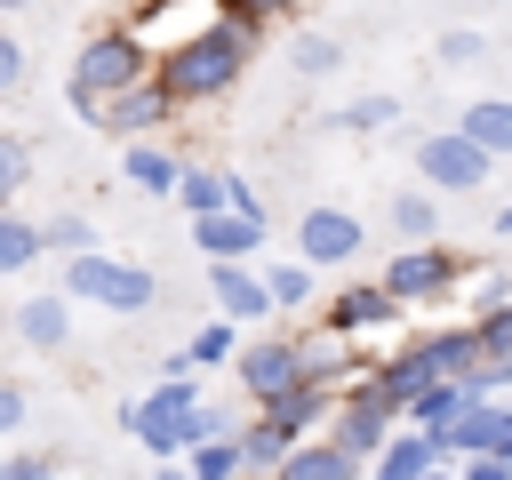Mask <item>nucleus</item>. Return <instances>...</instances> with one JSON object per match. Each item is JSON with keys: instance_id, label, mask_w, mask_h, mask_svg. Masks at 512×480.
<instances>
[{"instance_id": "2eb2a0df", "label": "nucleus", "mask_w": 512, "mask_h": 480, "mask_svg": "<svg viewBox=\"0 0 512 480\" xmlns=\"http://www.w3.org/2000/svg\"><path fill=\"white\" fill-rule=\"evenodd\" d=\"M440 464H456L432 432H416V424H400L384 448H376V464H368V480H424V472H440Z\"/></svg>"}, {"instance_id": "423d86ee", "label": "nucleus", "mask_w": 512, "mask_h": 480, "mask_svg": "<svg viewBox=\"0 0 512 480\" xmlns=\"http://www.w3.org/2000/svg\"><path fill=\"white\" fill-rule=\"evenodd\" d=\"M400 424H408V416H400V408H392V400H384V392H376V384L360 376L352 392H336V416H328V440H336V448H344L352 464H376V448H384V440H392Z\"/></svg>"}, {"instance_id": "39448f33", "label": "nucleus", "mask_w": 512, "mask_h": 480, "mask_svg": "<svg viewBox=\"0 0 512 480\" xmlns=\"http://www.w3.org/2000/svg\"><path fill=\"white\" fill-rule=\"evenodd\" d=\"M232 384H240L248 408L280 400L288 384H304V336H272V328L240 336V352H232Z\"/></svg>"}, {"instance_id": "c03bdc74", "label": "nucleus", "mask_w": 512, "mask_h": 480, "mask_svg": "<svg viewBox=\"0 0 512 480\" xmlns=\"http://www.w3.org/2000/svg\"><path fill=\"white\" fill-rule=\"evenodd\" d=\"M24 8H40V0H0V24H8V16H24Z\"/></svg>"}, {"instance_id": "79ce46f5", "label": "nucleus", "mask_w": 512, "mask_h": 480, "mask_svg": "<svg viewBox=\"0 0 512 480\" xmlns=\"http://www.w3.org/2000/svg\"><path fill=\"white\" fill-rule=\"evenodd\" d=\"M152 480H192V472H184V456H168V464H160Z\"/></svg>"}, {"instance_id": "bb28decb", "label": "nucleus", "mask_w": 512, "mask_h": 480, "mask_svg": "<svg viewBox=\"0 0 512 480\" xmlns=\"http://www.w3.org/2000/svg\"><path fill=\"white\" fill-rule=\"evenodd\" d=\"M176 200H184V216H216V208H232V168H192V160H184Z\"/></svg>"}, {"instance_id": "5701e85b", "label": "nucleus", "mask_w": 512, "mask_h": 480, "mask_svg": "<svg viewBox=\"0 0 512 480\" xmlns=\"http://www.w3.org/2000/svg\"><path fill=\"white\" fill-rule=\"evenodd\" d=\"M424 360H432V376H480V368H488L472 320H456V328H424Z\"/></svg>"}, {"instance_id": "58836bf2", "label": "nucleus", "mask_w": 512, "mask_h": 480, "mask_svg": "<svg viewBox=\"0 0 512 480\" xmlns=\"http://www.w3.org/2000/svg\"><path fill=\"white\" fill-rule=\"evenodd\" d=\"M24 416H32L24 384H8V376H0V440H8V432H24Z\"/></svg>"}, {"instance_id": "f257e3e1", "label": "nucleus", "mask_w": 512, "mask_h": 480, "mask_svg": "<svg viewBox=\"0 0 512 480\" xmlns=\"http://www.w3.org/2000/svg\"><path fill=\"white\" fill-rule=\"evenodd\" d=\"M256 48H264V24H256V16H240L232 0H216V16H208V24H192V32H176V40L152 56V72H160V88L192 112V104L232 96Z\"/></svg>"}, {"instance_id": "c85d7f7f", "label": "nucleus", "mask_w": 512, "mask_h": 480, "mask_svg": "<svg viewBox=\"0 0 512 480\" xmlns=\"http://www.w3.org/2000/svg\"><path fill=\"white\" fill-rule=\"evenodd\" d=\"M40 240H48V256H88V248H104V232H96L80 208H56V216L40 224Z\"/></svg>"}, {"instance_id": "4be33fe9", "label": "nucleus", "mask_w": 512, "mask_h": 480, "mask_svg": "<svg viewBox=\"0 0 512 480\" xmlns=\"http://www.w3.org/2000/svg\"><path fill=\"white\" fill-rule=\"evenodd\" d=\"M120 264H128V256H112V248H88V256H64V296H72V304H104V312H112V288H120Z\"/></svg>"}, {"instance_id": "a211bd4d", "label": "nucleus", "mask_w": 512, "mask_h": 480, "mask_svg": "<svg viewBox=\"0 0 512 480\" xmlns=\"http://www.w3.org/2000/svg\"><path fill=\"white\" fill-rule=\"evenodd\" d=\"M480 400H488V392H480V384H472V376H440V384H424V392H416V400H408V424H416V432H432V440H440V432H448V424H456V416H464V408H480Z\"/></svg>"}, {"instance_id": "de8ad7c7", "label": "nucleus", "mask_w": 512, "mask_h": 480, "mask_svg": "<svg viewBox=\"0 0 512 480\" xmlns=\"http://www.w3.org/2000/svg\"><path fill=\"white\" fill-rule=\"evenodd\" d=\"M152 8H168V0H152Z\"/></svg>"}, {"instance_id": "dca6fc26", "label": "nucleus", "mask_w": 512, "mask_h": 480, "mask_svg": "<svg viewBox=\"0 0 512 480\" xmlns=\"http://www.w3.org/2000/svg\"><path fill=\"white\" fill-rule=\"evenodd\" d=\"M120 176H128V192H144V200H176L184 160H176L160 136H144V144H120Z\"/></svg>"}, {"instance_id": "c756f323", "label": "nucleus", "mask_w": 512, "mask_h": 480, "mask_svg": "<svg viewBox=\"0 0 512 480\" xmlns=\"http://www.w3.org/2000/svg\"><path fill=\"white\" fill-rule=\"evenodd\" d=\"M152 304H160V272H152V264H120V288H112V312H120V320H144Z\"/></svg>"}, {"instance_id": "ea45409f", "label": "nucleus", "mask_w": 512, "mask_h": 480, "mask_svg": "<svg viewBox=\"0 0 512 480\" xmlns=\"http://www.w3.org/2000/svg\"><path fill=\"white\" fill-rule=\"evenodd\" d=\"M456 480H512V456H456Z\"/></svg>"}, {"instance_id": "4468645a", "label": "nucleus", "mask_w": 512, "mask_h": 480, "mask_svg": "<svg viewBox=\"0 0 512 480\" xmlns=\"http://www.w3.org/2000/svg\"><path fill=\"white\" fill-rule=\"evenodd\" d=\"M8 328H16V344H24V352H64V344H72V296H64V288L24 296V304L8 312Z\"/></svg>"}, {"instance_id": "ddd939ff", "label": "nucleus", "mask_w": 512, "mask_h": 480, "mask_svg": "<svg viewBox=\"0 0 512 480\" xmlns=\"http://www.w3.org/2000/svg\"><path fill=\"white\" fill-rule=\"evenodd\" d=\"M248 416H256V424H272L280 440H312V432H328V416H336V392L304 376V384H288L280 400H264V408H248Z\"/></svg>"}, {"instance_id": "9d476101", "label": "nucleus", "mask_w": 512, "mask_h": 480, "mask_svg": "<svg viewBox=\"0 0 512 480\" xmlns=\"http://www.w3.org/2000/svg\"><path fill=\"white\" fill-rule=\"evenodd\" d=\"M392 320H400V304L384 296V280H352V288H336V296L320 304V328L344 336V344H360V336H392Z\"/></svg>"}, {"instance_id": "7ed1b4c3", "label": "nucleus", "mask_w": 512, "mask_h": 480, "mask_svg": "<svg viewBox=\"0 0 512 480\" xmlns=\"http://www.w3.org/2000/svg\"><path fill=\"white\" fill-rule=\"evenodd\" d=\"M208 392H200V376H152L128 408H120V432L152 456V464H168V456H184V424H192V408H200Z\"/></svg>"}, {"instance_id": "6ab92c4d", "label": "nucleus", "mask_w": 512, "mask_h": 480, "mask_svg": "<svg viewBox=\"0 0 512 480\" xmlns=\"http://www.w3.org/2000/svg\"><path fill=\"white\" fill-rule=\"evenodd\" d=\"M504 416H512V400H480L440 432V448L448 456H504Z\"/></svg>"}, {"instance_id": "412c9836", "label": "nucleus", "mask_w": 512, "mask_h": 480, "mask_svg": "<svg viewBox=\"0 0 512 480\" xmlns=\"http://www.w3.org/2000/svg\"><path fill=\"white\" fill-rule=\"evenodd\" d=\"M384 224H392V240H400V248H416V240H440V192H424V184H400V192H384Z\"/></svg>"}, {"instance_id": "6e6552de", "label": "nucleus", "mask_w": 512, "mask_h": 480, "mask_svg": "<svg viewBox=\"0 0 512 480\" xmlns=\"http://www.w3.org/2000/svg\"><path fill=\"white\" fill-rule=\"evenodd\" d=\"M176 112H184V104L160 88V72H144V80H136V88H120V96H112V104H104L88 128H104L112 144H144V136H160Z\"/></svg>"}, {"instance_id": "f03ea898", "label": "nucleus", "mask_w": 512, "mask_h": 480, "mask_svg": "<svg viewBox=\"0 0 512 480\" xmlns=\"http://www.w3.org/2000/svg\"><path fill=\"white\" fill-rule=\"evenodd\" d=\"M152 40L136 32V24H96L80 48H72V72H64V104L80 112V120H96L120 88H136L144 72H152Z\"/></svg>"}, {"instance_id": "393cba45", "label": "nucleus", "mask_w": 512, "mask_h": 480, "mask_svg": "<svg viewBox=\"0 0 512 480\" xmlns=\"http://www.w3.org/2000/svg\"><path fill=\"white\" fill-rule=\"evenodd\" d=\"M392 120H400V96H352V104L320 112V128H336V136H384Z\"/></svg>"}, {"instance_id": "2f4dec72", "label": "nucleus", "mask_w": 512, "mask_h": 480, "mask_svg": "<svg viewBox=\"0 0 512 480\" xmlns=\"http://www.w3.org/2000/svg\"><path fill=\"white\" fill-rule=\"evenodd\" d=\"M184 472H192V480H248V472H240V440H200V448H184Z\"/></svg>"}, {"instance_id": "c9c22d12", "label": "nucleus", "mask_w": 512, "mask_h": 480, "mask_svg": "<svg viewBox=\"0 0 512 480\" xmlns=\"http://www.w3.org/2000/svg\"><path fill=\"white\" fill-rule=\"evenodd\" d=\"M432 56H440V64H480V56H488V32H472V24H448V32L432 40Z\"/></svg>"}, {"instance_id": "37998d69", "label": "nucleus", "mask_w": 512, "mask_h": 480, "mask_svg": "<svg viewBox=\"0 0 512 480\" xmlns=\"http://www.w3.org/2000/svg\"><path fill=\"white\" fill-rule=\"evenodd\" d=\"M496 240H512V200H504V208H496Z\"/></svg>"}, {"instance_id": "cd10ccee", "label": "nucleus", "mask_w": 512, "mask_h": 480, "mask_svg": "<svg viewBox=\"0 0 512 480\" xmlns=\"http://www.w3.org/2000/svg\"><path fill=\"white\" fill-rule=\"evenodd\" d=\"M256 264H264V256H256ZM264 288H272V304H280V312H296V304H312L320 272H312L304 256H272V264H264Z\"/></svg>"}, {"instance_id": "f704fd0d", "label": "nucleus", "mask_w": 512, "mask_h": 480, "mask_svg": "<svg viewBox=\"0 0 512 480\" xmlns=\"http://www.w3.org/2000/svg\"><path fill=\"white\" fill-rule=\"evenodd\" d=\"M472 328H480V352H488V368H504V376H512V304L480 312Z\"/></svg>"}, {"instance_id": "e433bc0d", "label": "nucleus", "mask_w": 512, "mask_h": 480, "mask_svg": "<svg viewBox=\"0 0 512 480\" xmlns=\"http://www.w3.org/2000/svg\"><path fill=\"white\" fill-rule=\"evenodd\" d=\"M0 480H64L48 448H0Z\"/></svg>"}, {"instance_id": "f3484780", "label": "nucleus", "mask_w": 512, "mask_h": 480, "mask_svg": "<svg viewBox=\"0 0 512 480\" xmlns=\"http://www.w3.org/2000/svg\"><path fill=\"white\" fill-rule=\"evenodd\" d=\"M368 384H376V392H384V400H392V408L408 416V400H416L424 384H440V376H432V360H424V336H408V344H392V352H384V360L368 368Z\"/></svg>"}, {"instance_id": "a878e982", "label": "nucleus", "mask_w": 512, "mask_h": 480, "mask_svg": "<svg viewBox=\"0 0 512 480\" xmlns=\"http://www.w3.org/2000/svg\"><path fill=\"white\" fill-rule=\"evenodd\" d=\"M48 256V240H40V224L32 216H16V208H0V280H16V272H32Z\"/></svg>"}, {"instance_id": "4c0bfd02", "label": "nucleus", "mask_w": 512, "mask_h": 480, "mask_svg": "<svg viewBox=\"0 0 512 480\" xmlns=\"http://www.w3.org/2000/svg\"><path fill=\"white\" fill-rule=\"evenodd\" d=\"M24 80H32V48H24V40H16L8 24H0V104H8V96H16Z\"/></svg>"}, {"instance_id": "b1692460", "label": "nucleus", "mask_w": 512, "mask_h": 480, "mask_svg": "<svg viewBox=\"0 0 512 480\" xmlns=\"http://www.w3.org/2000/svg\"><path fill=\"white\" fill-rule=\"evenodd\" d=\"M456 128H464L488 160H512V96H480V104H464Z\"/></svg>"}, {"instance_id": "473e14b6", "label": "nucleus", "mask_w": 512, "mask_h": 480, "mask_svg": "<svg viewBox=\"0 0 512 480\" xmlns=\"http://www.w3.org/2000/svg\"><path fill=\"white\" fill-rule=\"evenodd\" d=\"M288 64H296L304 80H328V72L344 64V48H336L328 32H296V40H288Z\"/></svg>"}, {"instance_id": "7c9ffc66", "label": "nucleus", "mask_w": 512, "mask_h": 480, "mask_svg": "<svg viewBox=\"0 0 512 480\" xmlns=\"http://www.w3.org/2000/svg\"><path fill=\"white\" fill-rule=\"evenodd\" d=\"M184 352H192V368H232V352H240V328L216 312V320H200V328H192V344H184Z\"/></svg>"}, {"instance_id": "a18cd8bd", "label": "nucleus", "mask_w": 512, "mask_h": 480, "mask_svg": "<svg viewBox=\"0 0 512 480\" xmlns=\"http://www.w3.org/2000/svg\"><path fill=\"white\" fill-rule=\"evenodd\" d=\"M424 480H456V464H440V472H424Z\"/></svg>"}, {"instance_id": "0eeeda50", "label": "nucleus", "mask_w": 512, "mask_h": 480, "mask_svg": "<svg viewBox=\"0 0 512 480\" xmlns=\"http://www.w3.org/2000/svg\"><path fill=\"white\" fill-rule=\"evenodd\" d=\"M488 168H496V160H488L464 128H424V136H416V176H424V192H480Z\"/></svg>"}, {"instance_id": "aec40b11", "label": "nucleus", "mask_w": 512, "mask_h": 480, "mask_svg": "<svg viewBox=\"0 0 512 480\" xmlns=\"http://www.w3.org/2000/svg\"><path fill=\"white\" fill-rule=\"evenodd\" d=\"M272 480H368V464H352L328 432H312V440H296L288 456H280V472Z\"/></svg>"}, {"instance_id": "f8f14e48", "label": "nucleus", "mask_w": 512, "mask_h": 480, "mask_svg": "<svg viewBox=\"0 0 512 480\" xmlns=\"http://www.w3.org/2000/svg\"><path fill=\"white\" fill-rule=\"evenodd\" d=\"M192 248H200L208 264H256V256H264V216H240V208L192 216Z\"/></svg>"}, {"instance_id": "a19ab883", "label": "nucleus", "mask_w": 512, "mask_h": 480, "mask_svg": "<svg viewBox=\"0 0 512 480\" xmlns=\"http://www.w3.org/2000/svg\"><path fill=\"white\" fill-rule=\"evenodd\" d=\"M232 8H240V16H256V24L272 32V24H280V16H296L304 0H232Z\"/></svg>"}, {"instance_id": "9b49d317", "label": "nucleus", "mask_w": 512, "mask_h": 480, "mask_svg": "<svg viewBox=\"0 0 512 480\" xmlns=\"http://www.w3.org/2000/svg\"><path fill=\"white\" fill-rule=\"evenodd\" d=\"M208 304L232 320V328H264L280 304L264 288V264H208Z\"/></svg>"}, {"instance_id": "49530a36", "label": "nucleus", "mask_w": 512, "mask_h": 480, "mask_svg": "<svg viewBox=\"0 0 512 480\" xmlns=\"http://www.w3.org/2000/svg\"><path fill=\"white\" fill-rule=\"evenodd\" d=\"M504 456H512V416H504Z\"/></svg>"}, {"instance_id": "1a4fd4ad", "label": "nucleus", "mask_w": 512, "mask_h": 480, "mask_svg": "<svg viewBox=\"0 0 512 480\" xmlns=\"http://www.w3.org/2000/svg\"><path fill=\"white\" fill-rule=\"evenodd\" d=\"M360 248H368V232H360L352 208H304V216H296V256H304L312 272H336V264H352Z\"/></svg>"}, {"instance_id": "72a5a7b5", "label": "nucleus", "mask_w": 512, "mask_h": 480, "mask_svg": "<svg viewBox=\"0 0 512 480\" xmlns=\"http://www.w3.org/2000/svg\"><path fill=\"white\" fill-rule=\"evenodd\" d=\"M32 184V144L16 128H0V208H16V192Z\"/></svg>"}, {"instance_id": "20e7f679", "label": "nucleus", "mask_w": 512, "mask_h": 480, "mask_svg": "<svg viewBox=\"0 0 512 480\" xmlns=\"http://www.w3.org/2000/svg\"><path fill=\"white\" fill-rule=\"evenodd\" d=\"M464 264H472V256H456L448 240H416V248H392L376 280H384V296H392L400 312H424V304H456Z\"/></svg>"}]
</instances>
